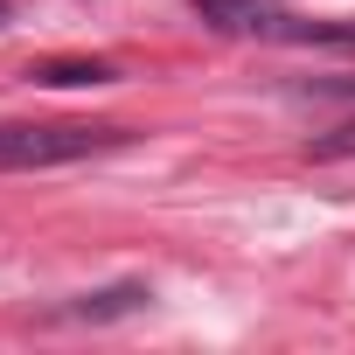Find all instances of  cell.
Masks as SVG:
<instances>
[{"mask_svg":"<svg viewBox=\"0 0 355 355\" xmlns=\"http://www.w3.org/2000/svg\"><path fill=\"white\" fill-rule=\"evenodd\" d=\"M196 21L216 35H258L279 28V0H196Z\"/></svg>","mask_w":355,"mask_h":355,"instance_id":"2","label":"cell"},{"mask_svg":"<svg viewBox=\"0 0 355 355\" xmlns=\"http://www.w3.org/2000/svg\"><path fill=\"white\" fill-rule=\"evenodd\" d=\"M132 132L125 125H0V167H63V160H84V153H112L125 146Z\"/></svg>","mask_w":355,"mask_h":355,"instance_id":"1","label":"cell"},{"mask_svg":"<svg viewBox=\"0 0 355 355\" xmlns=\"http://www.w3.org/2000/svg\"><path fill=\"white\" fill-rule=\"evenodd\" d=\"M313 153H355V119H341L327 139H313Z\"/></svg>","mask_w":355,"mask_h":355,"instance_id":"5","label":"cell"},{"mask_svg":"<svg viewBox=\"0 0 355 355\" xmlns=\"http://www.w3.org/2000/svg\"><path fill=\"white\" fill-rule=\"evenodd\" d=\"M0 15H8V8H0Z\"/></svg>","mask_w":355,"mask_h":355,"instance_id":"6","label":"cell"},{"mask_svg":"<svg viewBox=\"0 0 355 355\" xmlns=\"http://www.w3.org/2000/svg\"><path fill=\"white\" fill-rule=\"evenodd\" d=\"M28 77L49 84V91H77V84H112L119 70H112V63H35Z\"/></svg>","mask_w":355,"mask_h":355,"instance_id":"4","label":"cell"},{"mask_svg":"<svg viewBox=\"0 0 355 355\" xmlns=\"http://www.w3.org/2000/svg\"><path fill=\"white\" fill-rule=\"evenodd\" d=\"M146 300H153L146 286H112V293H84V300L63 306V313H70V320H125V313H139Z\"/></svg>","mask_w":355,"mask_h":355,"instance_id":"3","label":"cell"}]
</instances>
